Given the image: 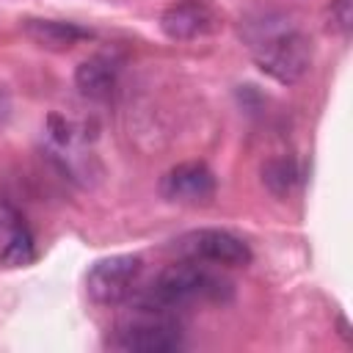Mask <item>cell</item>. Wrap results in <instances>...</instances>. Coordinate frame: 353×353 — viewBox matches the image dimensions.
Returning a JSON list of instances; mask_svg holds the SVG:
<instances>
[{
    "instance_id": "1",
    "label": "cell",
    "mask_w": 353,
    "mask_h": 353,
    "mask_svg": "<svg viewBox=\"0 0 353 353\" xmlns=\"http://www.w3.org/2000/svg\"><path fill=\"white\" fill-rule=\"evenodd\" d=\"M232 298V281L221 273H212L204 262L179 259L168 265L143 292H132L130 301L135 309H154V312H171L185 309L199 301H229Z\"/></svg>"
},
{
    "instance_id": "2",
    "label": "cell",
    "mask_w": 353,
    "mask_h": 353,
    "mask_svg": "<svg viewBox=\"0 0 353 353\" xmlns=\"http://www.w3.org/2000/svg\"><path fill=\"white\" fill-rule=\"evenodd\" d=\"M248 41H251L256 66L268 77H273L284 85L298 83L309 72L312 58H314L312 39L303 30L287 28V25H273L268 19L256 22V33H251Z\"/></svg>"
},
{
    "instance_id": "3",
    "label": "cell",
    "mask_w": 353,
    "mask_h": 353,
    "mask_svg": "<svg viewBox=\"0 0 353 353\" xmlns=\"http://www.w3.org/2000/svg\"><path fill=\"white\" fill-rule=\"evenodd\" d=\"M113 345L132 353H174L182 347V325L171 312L132 306V317L116 328Z\"/></svg>"
},
{
    "instance_id": "4",
    "label": "cell",
    "mask_w": 353,
    "mask_h": 353,
    "mask_svg": "<svg viewBox=\"0 0 353 353\" xmlns=\"http://www.w3.org/2000/svg\"><path fill=\"white\" fill-rule=\"evenodd\" d=\"M171 251L179 259H193L204 265H223V268H243L251 262V248L237 234L226 229H193L174 240Z\"/></svg>"
},
{
    "instance_id": "5",
    "label": "cell",
    "mask_w": 353,
    "mask_h": 353,
    "mask_svg": "<svg viewBox=\"0 0 353 353\" xmlns=\"http://www.w3.org/2000/svg\"><path fill=\"white\" fill-rule=\"evenodd\" d=\"M141 270H143V262L141 256H132V254H116V256L97 259L85 276V290L94 303L119 306L130 301V295L135 292Z\"/></svg>"
},
{
    "instance_id": "6",
    "label": "cell",
    "mask_w": 353,
    "mask_h": 353,
    "mask_svg": "<svg viewBox=\"0 0 353 353\" xmlns=\"http://www.w3.org/2000/svg\"><path fill=\"white\" fill-rule=\"evenodd\" d=\"M160 196L174 204H190V207L210 204L215 196V174L199 160L176 163L163 174Z\"/></svg>"
},
{
    "instance_id": "7",
    "label": "cell",
    "mask_w": 353,
    "mask_h": 353,
    "mask_svg": "<svg viewBox=\"0 0 353 353\" xmlns=\"http://www.w3.org/2000/svg\"><path fill=\"white\" fill-rule=\"evenodd\" d=\"M218 25L212 8L204 0H176L160 14V30L171 41H190L212 33Z\"/></svg>"
},
{
    "instance_id": "8",
    "label": "cell",
    "mask_w": 353,
    "mask_h": 353,
    "mask_svg": "<svg viewBox=\"0 0 353 353\" xmlns=\"http://www.w3.org/2000/svg\"><path fill=\"white\" fill-rule=\"evenodd\" d=\"M22 30L33 44L44 50H55V52L72 50L74 44L94 39L91 30L80 28L77 22H63V19H25Z\"/></svg>"
},
{
    "instance_id": "9",
    "label": "cell",
    "mask_w": 353,
    "mask_h": 353,
    "mask_svg": "<svg viewBox=\"0 0 353 353\" xmlns=\"http://www.w3.org/2000/svg\"><path fill=\"white\" fill-rule=\"evenodd\" d=\"M119 61L110 55H94L83 61L74 72V85L88 99H108L119 83Z\"/></svg>"
},
{
    "instance_id": "10",
    "label": "cell",
    "mask_w": 353,
    "mask_h": 353,
    "mask_svg": "<svg viewBox=\"0 0 353 353\" xmlns=\"http://www.w3.org/2000/svg\"><path fill=\"white\" fill-rule=\"evenodd\" d=\"M262 182L273 196H290L301 182V171L292 157H273L262 165Z\"/></svg>"
},
{
    "instance_id": "11",
    "label": "cell",
    "mask_w": 353,
    "mask_h": 353,
    "mask_svg": "<svg viewBox=\"0 0 353 353\" xmlns=\"http://www.w3.org/2000/svg\"><path fill=\"white\" fill-rule=\"evenodd\" d=\"M36 259V245H33V234L25 226L14 229L6 234V243L0 248V265L6 268H22V265H30Z\"/></svg>"
},
{
    "instance_id": "12",
    "label": "cell",
    "mask_w": 353,
    "mask_h": 353,
    "mask_svg": "<svg viewBox=\"0 0 353 353\" xmlns=\"http://www.w3.org/2000/svg\"><path fill=\"white\" fill-rule=\"evenodd\" d=\"M331 19L342 36L350 33L353 25V0H331Z\"/></svg>"
},
{
    "instance_id": "13",
    "label": "cell",
    "mask_w": 353,
    "mask_h": 353,
    "mask_svg": "<svg viewBox=\"0 0 353 353\" xmlns=\"http://www.w3.org/2000/svg\"><path fill=\"white\" fill-rule=\"evenodd\" d=\"M19 226H25L22 212H19L6 196H0V229L8 234V232H14V229H19Z\"/></svg>"
},
{
    "instance_id": "14",
    "label": "cell",
    "mask_w": 353,
    "mask_h": 353,
    "mask_svg": "<svg viewBox=\"0 0 353 353\" xmlns=\"http://www.w3.org/2000/svg\"><path fill=\"white\" fill-rule=\"evenodd\" d=\"M0 116H3V102H0Z\"/></svg>"
}]
</instances>
